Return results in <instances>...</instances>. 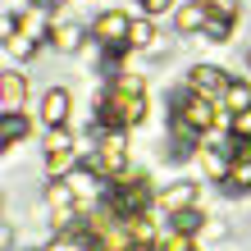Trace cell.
<instances>
[{"label":"cell","mask_w":251,"mask_h":251,"mask_svg":"<svg viewBox=\"0 0 251 251\" xmlns=\"http://www.w3.org/2000/svg\"><path fill=\"white\" fill-rule=\"evenodd\" d=\"M73 165V142H69V132H50V142H46V169L50 174H64Z\"/></svg>","instance_id":"cell-8"},{"label":"cell","mask_w":251,"mask_h":251,"mask_svg":"<svg viewBox=\"0 0 251 251\" xmlns=\"http://www.w3.org/2000/svg\"><path fill=\"white\" fill-rule=\"evenodd\" d=\"M146 205H151V187H146V178H124V183L110 187V215L132 219V215H142Z\"/></svg>","instance_id":"cell-3"},{"label":"cell","mask_w":251,"mask_h":251,"mask_svg":"<svg viewBox=\"0 0 251 251\" xmlns=\"http://www.w3.org/2000/svg\"><path fill=\"white\" fill-rule=\"evenodd\" d=\"M205 23H210V14H205L201 0H197V5H187V9L178 14V27H183V32H192V27H205Z\"/></svg>","instance_id":"cell-16"},{"label":"cell","mask_w":251,"mask_h":251,"mask_svg":"<svg viewBox=\"0 0 251 251\" xmlns=\"http://www.w3.org/2000/svg\"><path fill=\"white\" fill-rule=\"evenodd\" d=\"M50 41H55L60 50H78V46H82V32H78L73 23H64V27H50Z\"/></svg>","instance_id":"cell-15"},{"label":"cell","mask_w":251,"mask_h":251,"mask_svg":"<svg viewBox=\"0 0 251 251\" xmlns=\"http://www.w3.org/2000/svg\"><path fill=\"white\" fill-rule=\"evenodd\" d=\"M46 201L55 205V210H73V187H69V183H50Z\"/></svg>","instance_id":"cell-17"},{"label":"cell","mask_w":251,"mask_h":251,"mask_svg":"<svg viewBox=\"0 0 251 251\" xmlns=\"http://www.w3.org/2000/svg\"><path fill=\"white\" fill-rule=\"evenodd\" d=\"M228 82H233V78H228L224 69H205V64H201V69H192V92H201V96H210V100H215V96H224V92H228Z\"/></svg>","instance_id":"cell-7"},{"label":"cell","mask_w":251,"mask_h":251,"mask_svg":"<svg viewBox=\"0 0 251 251\" xmlns=\"http://www.w3.org/2000/svg\"><path fill=\"white\" fill-rule=\"evenodd\" d=\"M224 100H228V110H247V105H251V92H247V82H228Z\"/></svg>","instance_id":"cell-18"},{"label":"cell","mask_w":251,"mask_h":251,"mask_svg":"<svg viewBox=\"0 0 251 251\" xmlns=\"http://www.w3.org/2000/svg\"><path fill=\"white\" fill-rule=\"evenodd\" d=\"M247 155H251V142H247Z\"/></svg>","instance_id":"cell-23"},{"label":"cell","mask_w":251,"mask_h":251,"mask_svg":"<svg viewBox=\"0 0 251 251\" xmlns=\"http://www.w3.org/2000/svg\"><path fill=\"white\" fill-rule=\"evenodd\" d=\"M224 192H251V155H233L224 174Z\"/></svg>","instance_id":"cell-10"},{"label":"cell","mask_w":251,"mask_h":251,"mask_svg":"<svg viewBox=\"0 0 251 251\" xmlns=\"http://www.w3.org/2000/svg\"><path fill=\"white\" fill-rule=\"evenodd\" d=\"M146 114V92H142V78L137 73H119L110 87V96L100 100L96 110V124L100 128H128V124H142Z\"/></svg>","instance_id":"cell-1"},{"label":"cell","mask_w":251,"mask_h":251,"mask_svg":"<svg viewBox=\"0 0 251 251\" xmlns=\"http://www.w3.org/2000/svg\"><path fill=\"white\" fill-rule=\"evenodd\" d=\"M160 251H197V247L187 242V233H174L169 242H160Z\"/></svg>","instance_id":"cell-21"},{"label":"cell","mask_w":251,"mask_h":251,"mask_svg":"<svg viewBox=\"0 0 251 251\" xmlns=\"http://www.w3.org/2000/svg\"><path fill=\"white\" fill-rule=\"evenodd\" d=\"M233 132H238V137H251V110H238V114H233Z\"/></svg>","instance_id":"cell-20"},{"label":"cell","mask_w":251,"mask_h":251,"mask_svg":"<svg viewBox=\"0 0 251 251\" xmlns=\"http://www.w3.org/2000/svg\"><path fill=\"white\" fill-rule=\"evenodd\" d=\"M201 5H205V14H210L205 37L210 41H228V27H233V19H238V5H233V0H201Z\"/></svg>","instance_id":"cell-5"},{"label":"cell","mask_w":251,"mask_h":251,"mask_svg":"<svg viewBox=\"0 0 251 251\" xmlns=\"http://www.w3.org/2000/svg\"><path fill=\"white\" fill-rule=\"evenodd\" d=\"M142 9H146V14H165L169 0H142Z\"/></svg>","instance_id":"cell-22"},{"label":"cell","mask_w":251,"mask_h":251,"mask_svg":"<svg viewBox=\"0 0 251 251\" xmlns=\"http://www.w3.org/2000/svg\"><path fill=\"white\" fill-rule=\"evenodd\" d=\"M192 197H197V187H192V183H178V187H169L165 197H160V205H165V210H187Z\"/></svg>","instance_id":"cell-12"},{"label":"cell","mask_w":251,"mask_h":251,"mask_svg":"<svg viewBox=\"0 0 251 251\" xmlns=\"http://www.w3.org/2000/svg\"><path fill=\"white\" fill-rule=\"evenodd\" d=\"M215 124V100L201 96V92H183L174 100V128H192V132H205Z\"/></svg>","instance_id":"cell-2"},{"label":"cell","mask_w":251,"mask_h":251,"mask_svg":"<svg viewBox=\"0 0 251 251\" xmlns=\"http://www.w3.org/2000/svg\"><path fill=\"white\" fill-rule=\"evenodd\" d=\"M201 224H205V219L192 210V205H187V210H169V228H174V233H197Z\"/></svg>","instance_id":"cell-14"},{"label":"cell","mask_w":251,"mask_h":251,"mask_svg":"<svg viewBox=\"0 0 251 251\" xmlns=\"http://www.w3.org/2000/svg\"><path fill=\"white\" fill-rule=\"evenodd\" d=\"M23 96H27V82L19 78V73H0V110H5V114H19Z\"/></svg>","instance_id":"cell-9"},{"label":"cell","mask_w":251,"mask_h":251,"mask_svg":"<svg viewBox=\"0 0 251 251\" xmlns=\"http://www.w3.org/2000/svg\"><path fill=\"white\" fill-rule=\"evenodd\" d=\"M69 114V92L64 87H55V92H46V100H41V119H46L50 128H60Z\"/></svg>","instance_id":"cell-11"},{"label":"cell","mask_w":251,"mask_h":251,"mask_svg":"<svg viewBox=\"0 0 251 251\" xmlns=\"http://www.w3.org/2000/svg\"><path fill=\"white\" fill-rule=\"evenodd\" d=\"M96 174H119L124 165H128V146H124V132L119 128H105V137H100V146H96V155L87 160Z\"/></svg>","instance_id":"cell-4"},{"label":"cell","mask_w":251,"mask_h":251,"mask_svg":"<svg viewBox=\"0 0 251 251\" xmlns=\"http://www.w3.org/2000/svg\"><path fill=\"white\" fill-rule=\"evenodd\" d=\"M128 32H132V23H128V14H119V9H110V14L96 19V37L105 41V46H128Z\"/></svg>","instance_id":"cell-6"},{"label":"cell","mask_w":251,"mask_h":251,"mask_svg":"<svg viewBox=\"0 0 251 251\" xmlns=\"http://www.w3.org/2000/svg\"><path fill=\"white\" fill-rule=\"evenodd\" d=\"M23 137H27V119H19V114H5V119H0V142L14 146V142H23Z\"/></svg>","instance_id":"cell-13"},{"label":"cell","mask_w":251,"mask_h":251,"mask_svg":"<svg viewBox=\"0 0 251 251\" xmlns=\"http://www.w3.org/2000/svg\"><path fill=\"white\" fill-rule=\"evenodd\" d=\"M155 32H151V23H132V32H128V46H146Z\"/></svg>","instance_id":"cell-19"}]
</instances>
